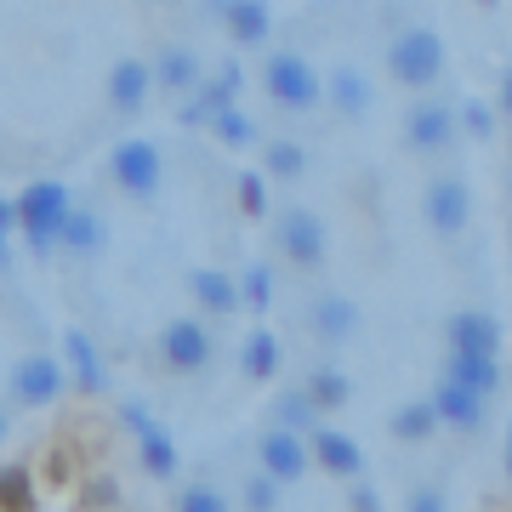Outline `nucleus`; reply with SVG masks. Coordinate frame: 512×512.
I'll return each instance as SVG.
<instances>
[{"mask_svg":"<svg viewBox=\"0 0 512 512\" xmlns=\"http://www.w3.org/2000/svg\"><path fill=\"white\" fill-rule=\"evenodd\" d=\"M148 86H154V69L137 63V57H126V63H114V74H109V103L120 114H143Z\"/></svg>","mask_w":512,"mask_h":512,"instance_id":"f8f14e48","label":"nucleus"},{"mask_svg":"<svg viewBox=\"0 0 512 512\" xmlns=\"http://www.w3.org/2000/svg\"><path fill=\"white\" fill-rule=\"evenodd\" d=\"M245 507H274V473L256 478L251 490H245Z\"/></svg>","mask_w":512,"mask_h":512,"instance_id":"f704fd0d","label":"nucleus"},{"mask_svg":"<svg viewBox=\"0 0 512 512\" xmlns=\"http://www.w3.org/2000/svg\"><path fill=\"white\" fill-rule=\"evenodd\" d=\"M262 86H268V97H274L279 109H291V114L313 109V103L325 97V86H319L313 63H308V57H296V52L268 57V69H262Z\"/></svg>","mask_w":512,"mask_h":512,"instance_id":"f03ea898","label":"nucleus"},{"mask_svg":"<svg viewBox=\"0 0 512 512\" xmlns=\"http://www.w3.org/2000/svg\"><path fill=\"white\" fill-rule=\"evenodd\" d=\"M92 490H80V507H120V490H114V478H86Z\"/></svg>","mask_w":512,"mask_h":512,"instance_id":"72a5a7b5","label":"nucleus"},{"mask_svg":"<svg viewBox=\"0 0 512 512\" xmlns=\"http://www.w3.org/2000/svg\"><path fill=\"white\" fill-rule=\"evenodd\" d=\"M211 126H217V137H222L228 148H251V143H256V126H251V120H245V114L234 109V103L211 114Z\"/></svg>","mask_w":512,"mask_h":512,"instance_id":"cd10ccee","label":"nucleus"},{"mask_svg":"<svg viewBox=\"0 0 512 512\" xmlns=\"http://www.w3.org/2000/svg\"><path fill=\"white\" fill-rule=\"evenodd\" d=\"M12 234H18V205L0 200V274H6V262H12Z\"/></svg>","mask_w":512,"mask_h":512,"instance_id":"473e14b6","label":"nucleus"},{"mask_svg":"<svg viewBox=\"0 0 512 512\" xmlns=\"http://www.w3.org/2000/svg\"><path fill=\"white\" fill-rule=\"evenodd\" d=\"M313 456H319V467L336 473V478H359V467H365L359 444H353L348 433H336V427H319V433H313Z\"/></svg>","mask_w":512,"mask_h":512,"instance_id":"4468645a","label":"nucleus"},{"mask_svg":"<svg viewBox=\"0 0 512 512\" xmlns=\"http://www.w3.org/2000/svg\"><path fill=\"white\" fill-rule=\"evenodd\" d=\"M507 467H512V444H507Z\"/></svg>","mask_w":512,"mask_h":512,"instance_id":"58836bf2","label":"nucleus"},{"mask_svg":"<svg viewBox=\"0 0 512 512\" xmlns=\"http://www.w3.org/2000/svg\"><path fill=\"white\" fill-rule=\"evenodd\" d=\"M188 285H194V302H200V308H211V313H234L239 308V279L217 274V268H200Z\"/></svg>","mask_w":512,"mask_h":512,"instance_id":"a211bd4d","label":"nucleus"},{"mask_svg":"<svg viewBox=\"0 0 512 512\" xmlns=\"http://www.w3.org/2000/svg\"><path fill=\"white\" fill-rule=\"evenodd\" d=\"M433 427H439V410H433V399H427V404H404L399 416H393V433H399V439H410V444L433 439Z\"/></svg>","mask_w":512,"mask_h":512,"instance_id":"a878e982","label":"nucleus"},{"mask_svg":"<svg viewBox=\"0 0 512 512\" xmlns=\"http://www.w3.org/2000/svg\"><path fill=\"white\" fill-rule=\"evenodd\" d=\"M444 342H450V353H495L501 348V325H495L490 313L461 308L444 319Z\"/></svg>","mask_w":512,"mask_h":512,"instance_id":"1a4fd4ad","label":"nucleus"},{"mask_svg":"<svg viewBox=\"0 0 512 512\" xmlns=\"http://www.w3.org/2000/svg\"><path fill=\"white\" fill-rule=\"evenodd\" d=\"M177 507H183V512H222V507H228V495H222V490H183V495H177Z\"/></svg>","mask_w":512,"mask_h":512,"instance_id":"2f4dec72","label":"nucleus"},{"mask_svg":"<svg viewBox=\"0 0 512 512\" xmlns=\"http://www.w3.org/2000/svg\"><path fill=\"white\" fill-rule=\"evenodd\" d=\"M114 165V183L126 188L131 200H154V188H160L165 165H160V148L148 143V137H131V143H120L109 154Z\"/></svg>","mask_w":512,"mask_h":512,"instance_id":"20e7f679","label":"nucleus"},{"mask_svg":"<svg viewBox=\"0 0 512 512\" xmlns=\"http://www.w3.org/2000/svg\"><path fill=\"white\" fill-rule=\"evenodd\" d=\"M0 444H6V410H0Z\"/></svg>","mask_w":512,"mask_h":512,"instance_id":"4c0bfd02","label":"nucleus"},{"mask_svg":"<svg viewBox=\"0 0 512 512\" xmlns=\"http://www.w3.org/2000/svg\"><path fill=\"white\" fill-rule=\"evenodd\" d=\"M0 507H12V512L35 507V478L23 473V467H6L0 473Z\"/></svg>","mask_w":512,"mask_h":512,"instance_id":"c85d7f7f","label":"nucleus"},{"mask_svg":"<svg viewBox=\"0 0 512 512\" xmlns=\"http://www.w3.org/2000/svg\"><path fill=\"white\" fill-rule=\"evenodd\" d=\"M262 467L274 473V484H291V478L308 473V444H302V433H291V427L262 433Z\"/></svg>","mask_w":512,"mask_h":512,"instance_id":"9b49d317","label":"nucleus"},{"mask_svg":"<svg viewBox=\"0 0 512 512\" xmlns=\"http://www.w3.org/2000/svg\"><path fill=\"white\" fill-rule=\"evenodd\" d=\"M444 376H461V382L478 387V393H495L501 365H495V353H450V370H444Z\"/></svg>","mask_w":512,"mask_h":512,"instance_id":"4be33fe9","label":"nucleus"},{"mask_svg":"<svg viewBox=\"0 0 512 512\" xmlns=\"http://www.w3.org/2000/svg\"><path fill=\"white\" fill-rule=\"evenodd\" d=\"M160 359L171 370H205L211 365V330L200 319H171L160 330Z\"/></svg>","mask_w":512,"mask_h":512,"instance_id":"39448f33","label":"nucleus"},{"mask_svg":"<svg viewBox=\"0 0 512 512\" xmlns=\"http://www.w3.org/2000/svg\"><path fill=\"white\" fill-rule=\"evenodd\" d=\"M410 507L433 512V507H444V495H433V490H416V495H410Z\"/></svg>","mask_w":512,"mask_h":512,"instance_id":"c9c22d12","label":"nucleus"},{"mask_svg":"<svg viewBox=\"0 0 512 512\" xmlns=\"http://www.w3.org/2000/svg\"><path fill=\"white\" fill-rule=\"evenodd\" d=\"M63 348H69V370H74V382H80V393H97V387H103V365H97L92 336L69 330V336H63Z\"/></svg>","mask_w":512,"mask_h":512,"instance_id":"412c9836","label":"nucleus"},{"mask_svg":"<svg viewBox=\"0 0 512 512\" xmlns=\"http://www.w3.org/2000/svg\"><path fill=\"white\" fill-rule=\"evenodd\" d=\"M63 393V365L52 353H23L12 365V399L18 404H52Z\"/></svg>","mask_w":512,"mask_h":512,"instance_id":"0eeeda50","label":"nucleus"},{"mask_svg":"<svg viewBox=\"0 0 512 512\" xmlns=\"http://www.w3.org/2000/svg\"><path fill=\"white\" fill-rule=\"evenodd\" d=\"M268 296H274V274L262 268V262H251L245 274H239V308H268Z\"/></svg>","mask_w":512,"mask_h":512,"instance_id":"bb28decb","label":"nucleus"},{"mask_svg":"<svg viewBox=\"0 0 512 512\" xmlns=\"http://www.w3.org/2000/svg\"><path fill=\"white\" fill-rule=\"evenodd\" d=\"M274 370H279L274 330H251V336H245V376H251V382H268Z\"/></svg>","mask_w":512,"mask_h":512,"instance_id":"393cba45","label":"nucleus"},{"mask_svg":"<svg viewBox=\"0 0 512 512\" xmlns=\"http://www.w3.org/2000/svg\"><path fill=\"white\" fill-rule=\"evenodd\" d=\"M387 63H393V74L410 80V86H433L444 74V40L433 35V29H404V35L393 40Z\"/></svg>","mask_w":512,"mask_h":512,"instance_id":"7ed1b4c3","label":"nucleus"},{"mask_svg":"<svg viewBox=\"0 0 512 512\" xmlns=\"http://www.w3.org/2000/svg\"><path fill=\"white\" fill-rule=\"evenodd\" d=\"M12 205H18V234L29 239V251L46 256L57 245V234H63V217H69L74 200L63 183H29Z\"/></svg>","mask_w":512,"mask_h":512,"instance_id":"f257e3e1","label":"nucleus"},{"mask_svg":"<svg viewBox=\"0 0 512 512\" xmlns=\"http://www.w3.org/2000/svg\"><path fill=\"white\" fill-rule=\"evenodd\" d=\"M222 6V23H228V29H234V40H245V46H256V40L268 35V6H262V0H217Z\"/></svg>","mask_w":512,"mask_h":512,"instance_id":"f3484780","label":"nucleus"},{"mask_svg":"<svg viewBox=\"0 0 512 512\" xmlns=\"http://www.w3.org/2000/svg\"><path fill=\"white\" fill-rule=\"evenodd\" d=\"M279 251L291 256L296 268H313V262H325V222L313 217L308 205H296L279 217Z\"/></svg>","mask_w":512,"mask_h":512,"instance_id":"423d86ee","label":"nucleus"},{"mask_svg":"<svg viewBox=\"0 0 512 512\" xmlns=\"http://www.w3.org/2000/svg\"><path fill=\"white\" fill-rule=\"evenodd\" d=\"M404 137H410V148H421V154H433V148H444L450 137H456V114L444 109V103H421V109L410 114V126H404Z\"/></svg>","mask_w":512,"mask_h":512,"instance_id":"ddd939ff","label":"nucleus"},{"mask_svg":"<svg viewBox=\"0 0 512 512\" xmlns=\"http://www.w3.org/2000/svg\"><path fill=\"white\" fill-rule=\"evenodd\" d=\"M268 165H274L279 177H296V171L308 165V154H302V143H274L268 148Z\"/></svg>","mask_w":512,"mask_h":512,"instance_id":"c756f323","label":"nucleus"},{"mask_svg":"<svg viewBox=\"0 0 512 512\" xmlns=\"http://www.w3.org/2000/svg\"><path fill=\"white\" fill-rule=\"evenodd\" d=\"M501 109L512 114V69H507V80H501Z\"/></svg>","mask_w":512,"mask_h":512,"instance_id":"e433bc0d","label":"nucleus"},{"mask_svg":"<svg viewBox=\"0 0 512 512\" xmlns=\"http://www.w3.org/2000/svg\"><path fill=\"white\" fill-rule=\"evenodd\" d=\"M467 211H473V194H467L461 177H439V183L427 188V222L439 234H461L467 228Z\"/></svg>","mask_w":512,"mask_h":512,"instance_id":"9d476101","label":"nucleus"},{"mask_svg":"<svg viewBox=\"0 0 512 512\" xmlns=\"http://www.w3.org/2000/svg\"><path fill=\"white\" fill-rule=\"evenodd\" d=\"M131 421H137V456H143V473L148 478H171L177 473V450H171V439H165L160 427H148L137 410H131Z\"/></svg>","mask_w":512,"mask_h":512,"instance_id":"dca6fc26","label":"nucleus"},{"mask_svg":"<svg viewBox=\"0 0 512 512\" xmlns=\"http://www.w3.org/2000/svg\"><path fill=\"white\" fill-rule=\"evenodd\" d=\"M484 399H490V393L467 387L461 376H444L439 393H433V410H439L444 427H461V433H473L478 421H484Z\"/></svg>","mask_w":512,"mask_h":512,"instance_id":"6e6552de","label":"nucleus"},{"mask_svg":"<svg viewBox=\"0 0 512 512\" xmlns=\"http://www.w3.org/2000/svg\"><path fill=\"white\" fill-rule=\"evenodd\" d=\"M330 103H336V114L342 120H359V114L370 109V86L359 69H336L330 74Z\"/></svg>","mask_w":512,"mask_h":512,"instance_id":"aec40b11","label":"nucleus"},{"mask_svg":"<svg viewBox=\"0 0 512 512\" xmlns=\"http://www.w3.org/2000/svg\"><path fill=\"white\" fill-rule=\"evenodd\" d=\"M302 393H308L319 410H342V404L353 399V382L342 376V370H330V365H325V370H313V376H308V387H302Z\"/></svg>","mask_w":512,"mask_h":512,"instance_id":"5701e85b","label":"nucleus"},{"mask_svg":"<svg viewBox=\"0 0 512 512\" xmlns=\"http://www.w3.org/2000/svg\"><path fill=\"white\" fill-rule=\"evenodd\" d=\"M353 325H359V313H353L348 296H325L313 308V336L319 342H342V336H353Z\"/></svg>","mask_w":512,"mask_h":512,"instance_id":"6ab92c4d","label":"nucleus"},{"mask_svg":"<svg viewBox=\"0 0 512 512\" xmlns=\"http://www.w3.org/2000/svg\"><path fill=\"white\" fill-rule=\"evenodd\" d=\"M154 80H160L165 92H188L194 80H200V63H194V52H183V46H171V52L154 63Z\"/></svg>","mask_w":512,"mask_h":512,"instance_id":"b1692460","label":"nucleus"},{"mask_svg":"<svg viewBox=\"0 0 512 512\" xmlns=\"http://www.w3.org/2000/svg\"><path fill=\"white\" fill-rule=\"evenodd\" d=\"M239 205H245L251 217H262V211H268V188H262V177H256V171H245V177H239Z\"/></svg>","mask_w":512,"mask_h":512,"instance_id":"7c9ffc66","label":"nucleus"},{"mask_svg":"<svg viewBox=\"0 0 512 512\" xmlns=\"http://www.w3.org/2000/svg\"><path fill=\"white\" fill-rule=\"evenodd\" d=\"M57 245H63V251H74V256H97L103 245H109V222L97 217V211H74V205H69Z\"/></svg>","mask_w":512,"mask_h":512,"instance_id":"2eb2a0df","label":"nucleus"}]
</instances>
